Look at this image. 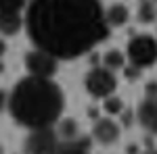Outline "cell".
I'll return each mask as SVG.
<instances>
[{"instance_id": "obj_1", "label": "cell", "mask_w": 157, "mask_h": 154, "mask_svg": "<svg viewBox=\"0 0 157 154\" xmlns=\"http://www.w3.org/2000/svg\"><path fill=\"white\" fill-rule=\"evenodd\" d=\"M25 29L34 48L55 59H78L109 36L101 0H29Z\"/></svg>"}, {"instance_id": "obj_2", "label": "cell", "mask_w": 157, "mask_h": 154, "mask_svg": "<svg viewBox=\"0 0 157 154\" xmlns=\"http://www.w3.org/2000/svg\"><path fill=\"white\" fill-rule=\"evenodd\" d=\"M63 92L48 77H25L13 88L9 110L17 123L29 129L50 127L63 113Z\"/></svg>"}, {"instance_id": "obj_3", "label": "cell", "mask_w": 157, "mask_h": 154, "mask_svg": "<svg viewBox=\"0 0 157 154\" xmlns=\"http://www.w3.org/2000/svg\"><path fill=\"white\" fill-rule=\"evenodd\" d=\"M128 60L136 69H147L157 63V40L149 34L134 36L128 44Z\"/></svg>"}, {"instance_id": "obj_4", "label": "cell", "mask_w": 157, "mask_h": 154, "mask_svg": "<svg viewBox=\"0 0 157 154\" xmlns=\"http://www.w3.org/2000/svg\"><path fill=\"white\" fill-rule=\"evenodd\" d=\"M115 88H117L115 73L109 71L107 67H94L86 75V90L94 98H109L113 96Z\"/></svg>"}, {"instance_id": "obj_5", "label": "cell", "mask_w": 157, "mask_h": 154, "mask_svg": "<svg viewBox=\"0 0 157 154\" xmlns=\"http://www.w3.org/2000/svg\"><path fill=\"white\" fill-rule=\"evenodd\" d=\"M59 146V135L52 127H40L32 129L27 142H25V152L27 154H55Z\"/></svg>"}, {"instance_id": "obj_6", "label": "cell", "mask_w": 157, "mask_h": 154, "mask_svg": "<svg viewBox=\"0 0 157 154\" xmlns=\"http://www.w3.org/2000/svg\"><path fill=\"white\" fill-rule=\"evenodd\" d=\"M25 67H27V73L34 75V77H52L55 71H57V59L40 50V48H34L25 54Z\"/></svg>"}, {"instance_id": "obj_7", "label": "cell", "mask_w": 157, "mask_h": 154, "mask_svg": "<svg viewBox=\"0 0 157 154\" xmlns=\"http://www.w3.org/2000/svg\"><path fill=\"white\" fill-rule=\"evenodd\" d=\"M138 123L151 133H157V94L147 96L138 106Z\"/></svg>"}, {"instance_id": "obj_8", "label": "cell", "mask_w": 157, "mask_h": 154, "mask_svg": "<svg viewBox=\"0 0 157 154\" xmlns=\"http://www.w3.org/2000/svg\"><path fill=\"white\" fill-rule=\"evenodd\" d=\"M92 135H94V140H98L101 144L109 146V144H113L120 138V127H117L111 119H98L97 123H94Z\"/></svg>"}, {"instance_id": "obj_9", "label": "cell", "mask_w": 157, "mask_h": 154, "mask_svg": "<svg viewBox=\"0 0 157 154\" xmlns=\"http://www.w3.org/2000/svg\"><path fill=\"white\" fill-rule=\"evenodd\" d=\"M55 154H90V142L86 138H67L59 142Z\"/></svg>"}, {"instance_id": "obj_10", "label": "cell", "mask_w": 157, "mask_h": 154, "mask_svg": "<svg viewBox=\"0 0 157 154\" xmlns=\"http://www.w3.org/2000/svg\"><path fill=\"white\" fill-rule=\"evenodd\" d=\"M29 0H0V17L25 19V9Z\"/></svg>"}, {"instance_id": "obj_11", "label": "cell", "mask_w": 157, "mask_h": 154, "mask_svg": "<svg viewBox=\"0 0 157 154\" xmlns=\"http://www.w3.org/2000/svg\"><path fill=\"white\" fill-rule=\"evenodd\" d=\"M128 17L130 13L124 4H111L109 9H105V19H107L109 27H121V25L128 23Z\"/></svg>"}, {"instance_id": "obj_12", "label": "cell", "mask_w": 157, "mask_h": 154, "mask_svg": "<svg viewBox=\"0 0 157 154\" xmlns=\"http://www.w3.org/2000/svg\"><path fill=\"white\" fill-rule=\"evenodd\" d=\"M138 19L143 23H153L157 19V0H140L138 4Z\"/></svg>"}, {"instance_id": "obj_13", "label": "cell", "mask_w": 157, "mask_h": 154, "mask_svg": "<svg viewBox=\"0 0 157 154\" xmlns=\"http://www.w3.org/2000/svg\"><path fill=\"white\" fill-rule=\"evenodd\" d=\"M124 63H126V56L121 54L120 50H109L107 54L103 56V67H107L109 71H117V69H121Z\"/></svg>"}, {"instance_id": "obj_14", "label": "cell", "mask_w": 157, "mask_h": 154, "mask_svg": "<svg viewBox=\"0 0 157 154\" xmlns=\"http://www.w3.org/2000/svg\"><path fill=\"white\" fill-rule=\"evenodd\" d=\"M23 19H17V17H0V34L4 36H13L21 29Z\"/></svg>"}, {"instance_id": "obj_15", "label": "cell", "mask_w": 157, "mask_h": 154, "mask_svg": "<svg viewBox=\"0 0 157 154\" xmlns=\"http://www.w3.org/2000/svg\"><path fill=\"white\" fill-rule=\"evenodd\" d=\"M105 108H107L109 113H120V110H121V100H117V98H111V96H109L107 102H105Z\"/></svg>"}, {"instance_id": "obj_16", "label": "cell", "mask_w": 157, "mask_h": 154, "mask_svg": "<svg viewBox=\"0 0 157 154\" xmlns=\"http://www.w3.org/2000/svg\"><path fill=\"white\" fill-rule=\"evenodd\" d=\"M6 104H9V98L4 96V92H0V110L6 106Z\"/></svg>"}, {"instance_id": "obj_17", "label": "cell", "mask_w": 157, "mask_h": 154, "mask_svg": "<svg viewBox=\"0 0 157 154\" xmlns=\"http://www.w3.org/2000/svg\"><path fill=\"white\" fill-rule=\"evenodd\" d=\"M4 50H6V44H4V42H2V40H0V56H2V54H4Z\"/></svg>"}]
</instances>
